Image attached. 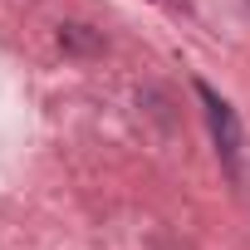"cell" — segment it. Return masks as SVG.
<instances>
[{
  "label": "cell",
  "mask_w": 250,
  "mask_h": 250,
  "mask_svg": "<svg viewBox=\"0 0 250 250\" xmlns=\"http://www.w3.org/2000/svg\"><path fill=\"white\" fill-rule=\"evenodd\" d=\"M196 93H201V103H206V118H211V133H216L221 157H226V162H235V147H240V123H235L230 103H226V98H216L206 83H196Z\"/></svg>",
  "instance_id": "1"
}]
</instances>
